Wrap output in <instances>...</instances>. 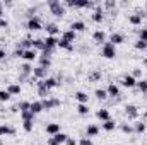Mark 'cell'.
Segmentation results:
<instances>
[{
  "instance_id": "6da1fadb",
  "label": "cell",
  "mask_w": 147,
  "mask_h": 145,
  "mask_svg": "<svg viewBox=\"0 0 147 145\" xmlns=\"http://www.w3.org/2000/svg\"><path fill=\"white\" fill-rule=\"evenodd\" d=\"M48 5H50V10L55 17H63L65 15V3H62L60 0H50Z\"/></svg>"
},
{
  "instance_id": "7a4b0ae2",
  "label": "cell",
  "mask_w": 147,
  "mask_h": 145,
  "mask_svg": "<svg viewBox=\"0 0 147 145\" xmlns=\"http://www.w3.org/2000/svg\"><path fill=\"white\" fill-rule=\"evenodd\" d=\"M101 56L106 58V60H115L116 58V46L111 44L110 41H106L101 48Z\"/></svg>"
},
{
  "instance_id": "3957f363",
  "label": "cell",
  "mask_w": 147,
  "mask_h": 145,
  "mask_svg": "<svg viewBox=\"0 0 147 145\" xmlns=\"http://www.w3.org/2000/svg\"><path fill=\"white\" fill-rule=\"evenodd\" d=\"M120 84H121L123 87H127V89H134V87H137V79H135L132 73H127V75L121 77Z\"/></svg>"
},
{
  "instance_id": "277c9868",
  "label": "cell",
  "mask_w": 147,
  "mask_h": 145,
  "mask_svg": "<svg viewBox=\"0 0 147 145\" xmlns=\"http://www.w3.org/2000/svg\"><path fill=\"white\" fill-rule=\"evenodd\" d=\"M67 5L77 7V9H91V7H94V2H91V0H69Z\"/></svg>"
},
{
  "instance_id": "5b68a950",
  "label": "cell",
  "mask_w": 147,
  "mask_h": 145,
  "mask_svg": "<svg viewBox=\"0 0 147 145\" xmlns=\"http://www.w3.org/2000/svg\"><path fill=\"white\" fill-rule=\"evenodd\" d=\"M67 138H69V135H67V133H63V132H60V133H57V135L50 137L48 145H62V144H65V142H67Z\"/></svg>"
},
{
  "instance_id": "8992f818",
  "label": "cell",
  "mask_w": 147,
  "mask_h": 145,
  "mask_svg": "<svg viewBox=\"0 0 147 145\" xmlns=\"http://www.w3.org/2000/svg\"><path fill=\"white\" fill-rule=\"evenodd\" d=\"M26 28L29 29V31H39L41 28H43V24H41V21H39V17H29L28 19V24H26Z\"/></svg>"
},
{
  "instance_id": "52a82bcc",
  "label": "cell",
  "mask_w": 147,
  "mask_h": 145,
  "mask_svg": "<svg viewBox=\"0 0 147 145\" xmlns=\"http://www.w3.org/2000/svg\"><path fill=\"white\" fill-rule=\"evenodd\" d=\"M125 116L128 119H137L139 118V108L135 104H127L125 106Z\"/></svg>"
},
{
  "instance_id": "ba28073f",
  "label": "cell",
  "mask_w": 147,
  "mask_h": 145,
  "mask_svg": "<svg viewBox=\"0 0 147 145\" xmlns=\"http://www.w3.org/2000/svg\"><path fill=\"white\" fill-rule=\"evenodd\" d=\"M41 103H43V109H46V111L60 106V99H53V97H46V99H43Z\"/></svg>"
},
{
  "instance_id": "9c48e42d",
  "label": "cell",
  "mask_w": 147,
  "mask_h": 145,
  "mask_svg": "<svg viewBox=\"0 0 147 145\" xmlns=\"http://www.w3.org/2000/svg\"><path fill=\"white\" fill-rule=\"evenodd\" d=\"M41 84H43L48 91H51V89H55V87H58V85H60V82H58L57 79H53V77H46L45 80H41Z\"/></svg>"
},
{
  "instance_id": "30bf717a",
  "label": "cell",
  "mask_w": 147,
  "mask_h": 145,
  "mask_svg": "<svg viewBox=\"0 0 147 145\" xmlns=\"http://www.w3.org/2000/svg\"><path fill=\"white\" fill-rule=\"evenodd\" d=\"M106 92H108V97H113V99L120 97V87H118V85H116L115 82H111L110 85H108Z\"/></svg>"
},
{
  "instance_id": "8fae6325",
  "label": "cell",
  "mask_w": 147,
  "mask_h": 145,
  "mask_svg": "<svg viewBox=\"0 0 147 145\" xmlns=\"http://www.w3.org/2000/svg\"><path fill=\"white\" fill-rule=\"evenodd\" d=\"M22 58L26 60V63H31V62H34L38 58V51L36 50H24V55H22Z\"/></svg>"
},
{
  "instance_id": "7c38bea8",
  "label": "cell",
  "mask_w": 147,
  "mask_h": 145,
  "mask_svg": "<svg viewBox=\"0 0 147 145\" xmlns=\"http://www.w3.org/2000/svg\"><path fill=\"white\" fill-rule=\"evenodd\" d=\"M91 19L94 21V22H103V19H105V10L101 9V7H96L94 9V12H92V15H91Z\"/></svg>"
},
{
  "instance_id": "4fadbf2b",
  "label": "cell",
  "mask_w": 147,
  "mask_h": 145,
  "mask_svg": "<svg viewBox=\"0 0 147 145\" xmlns=\"http://www.w3.org/2000/svg\"><path fill=\"white\" fill-rule=\"evenodd\" d=\"M142 17H144V14H142V12L130 14V15H128V22H130L132 26H139V24H142Z\"/></svg>"
},
{
  "instance_id": "5bb4252c",
  "label": "cell",
  "mask_w": 147,
  "mask_h": 145,
  "mask_svg": "<svg viewBox=\"0 0 147 145\" xmlns=\"http://www.w3.org/2000/svg\"><path fill=\"white\" fill-rule=\"evenodd\" d=\"M98 133H99V126H98V125H94V123L87 125V128H86V137H87V138L98 137Z\"/></svg>"
},
{
  "instance_id": "9a60e30c",
  "label": "cell",
  "mask_w": 147,
  "mask_h": 145,
  "mask_svg": "<svg viewBox=\"0 0 147 145\" xmlns=\"http://www.w3.org/2000/svg\"><path fill=\"white\" fill-rule=\"evenodd\" d=\"M43 41H45V48H46V50H51V51H53V48L58 44V38L57 36H46Z\"/></svg>"
},
{
  "instance_id": "2e32d148",
  "label": "cell",
  "mask_w": 147,
  "mask_h": 145,
  "mask_svg": "<svg viewBox=\"0 0 147 145\" xmlns=\"http://www.w3.org/2000/svg\"><path fill=\"white\" fill-rule=\"evenodd\" d=\"M92 39H94V43H98V44H105L106 43V33L105 31H101V29H98V31H94L92 33Z\"/></svg>"
},
{
  "instance_id": "e0dca14e",
  "label": "cell",
  "mask_w": 147,
  "mask_h": 145,
  "mask_svg": "<svg viewBox=\"0 0 147 145\" xmlns=\"http://www.w3.org/2000/svg\"><path fill=\"white\" fill-rule=\"evenodd\" d=\"M46 72H48L46 68H43V67L38 65L36 68H33V77H34L36 80H45V79H46Z\"/></svg>"
},
{
  "instance_id": "ac0fdd59",
  "label": "cell",
  "mask_w": 147,
  "mask_h": 145,
  "mask_svg": "<svg viewBox=\"0 0 147 145\" xmlns=\"http://www.w3.org/2000/svg\"><path fill=\"white\" fill-rule=\"evenodd\" d=\"M96 118H98V119H101V121L105 123V121H108V119H111V116H110V111H108L106 108H101V109H98V111H96Z\"/></svg>"
},
{
  "instance_id": "d6986e66",
  "label": "cell",
  "mask_w": 147,
  "mask_h": 145,
  "mask_svg": "<svg viewBox=\"0 0 147 145\" xmlns=\"http://www.w3.org/2000/svg\"><path fill=\"white\" fill-rule=\"evenodd\" d=\"M46 133H48L50 137L60 133V123H48V125H46Z\"/></svg>"
},
{
  "instance_id": "ffe728a7",
  "label": "cell",
  "mask_w": 147,
  "mask_h": 145,
  "mask_svg": "<svg viewBox=\"0 0 147 145\" xmlns=\"http://www.w3.org/2000/svg\"><path fill=\"white\" fill-rule=\"evenodd\" d=\"M45 29H46V34H48V36H57V34L60 33V28H58L55 22L46 24V28H45Z\"/></svg>"
},
{
  "instance_id": "44dd1931",
  "label": "cell",
  "mask_w": 147,
  "mask_h": 145,
  "mask_svg": "<svg viewBox=\"0 0 147 145\" xmlns=\"http://www.w3.org/2000/svg\"><path fill=\"white\" fill-rule=\"evenodd\" d=\"M74 97H75V101H77L79 104H87V103H89V96H87L86 92H82V91L75 92V94H74Z\"/></svg>"
},
{
  "instance_id": "7402d4cb",
  "label": "cell",
  "mask_w": 147,
  "mask_h": 145,
  "mask_svg": "<svg viewBox=\"0 0 147 145\" xmlns=\"http://www.w3.org/2000/svg\"><path fill=\"white\" fill-rule=\"evenodd\" d=\"M70 31H74V33H82V31H86V24L82 21H74L72 24H70Z\"/></svg>"
},
{
  "instance_id": "603a6c76",
  "label": "cell",
  "mask_w": 147,
  "mask_h": 145,
  "mask_svg": "<svg viewBox=\"0 0 147 145\" xmlns=\"http://www.w3.org/2000/svg\"><path fill=\"white\" fill-rule=\"evenodd\" d=\"M123 41H125V36H123L121 33H113V34L110 36V43L115 44V46H116V44H121Z\"/></svg>"
},
{
  "instance_id": "cb8c5ba5",
  "label": "cell",
  "mask_w": 147,
  "mask_h": 145,
  "mask_svg": "<svg viewBox=\"0 0 147 145\" xmlns=\"http://www.w3.org/2000/svg\"><path fill=\"white\" fill-rule=\"evenodd\" d=\"M29 111H31L34 116H36V114H39L41 111H45V109H43V103H41V101H33V103H31V108H29Z\"/></svg>"
},
{
  "instance_id": "d4e9b609",
  "label": "cell",
  "mask_w": 147,
  "mask_h": 145,
  "mask_svg": "<svg viewBox=\"0 0 147 145\" xmlns=\"http://www.w3.org/2000/svg\"><path fill=\"white\" fill-rule=\"evenodd\" d=\"M21 91H22L21 84H10V85L7 87V92H9L10 96H19V94H21Z\"/></svg>"
},
{
  "instance_id": "484cf974",
  "label": "cell",
  "mask_w": 147,
  "mask_h": 145,
  "mask_svg": "<svg viewBox=\"0 0 147 145\" xmlns=\"http://www.w3.org/2000/svg\"><path fill=\"white\" fill-rule=\"evenodd\" d=\"M5 135H16V130L9 125H0V138Z\"/></svg>"
},
{
  "instance_id": "4316f807",
  "label": "cell",
  "mask_w": 147,
  "mask_h": 145,
  "mask_svg": "<svg viewBox=\"0 0 147 145\" xmlns=\"http://www.w3.org/2000/svg\"><path fill=\"white\" fill-rule=\"evenodd\" d=\"M28 75H33V67L29 63H24L21 67V79H26Z\"/></svg>"
},
{
  "instance_id": "83f0119b",
  "label": "cell",
  "mask_w": 147,
  "mask_h": 145,
  "mask_svg": "<svg viewBox=\"0 0 147 145\" xmlns=\"http://www.w3.org/2000/svg\"><path fill=\"white\" fill-rule=\"evenodd\" d=\"M17 46L22 48V50H31V48H33V39H31V38H24Z\"/></svg>"
},
{
  "instance_id": "f1b7e54d",
  "label": "cell",
  "mask_w": 147,
  "mask_h": 145,
  "mask_svg": "<svg viewBox=\"0 0 147 145\" xmlns=\"http://www.w3.org/2000/svg\"><path fill=\"white\" fill-rule=\"evenodd\" d=\"M75 38H77V33H74V31H65L63 34H62V39H65V41H69V43H74L75 41Z\"/></svg>"
},
{
  "instance_id": "f546056e",
  "label": "cell",
  "mask_w": 147,
  "mask_h": 145,
  "mask_svg": "<svg viewBox=\"0 0 147 145\" xmlns=\"http://www.w3.org/2000/svg\"><path fill=\"white\" fill-rule=\"evenodd\" d=\"M94 96H96V99H99V101L108 99V92H106V89H96V91H94Z\"/></svg>"
},
{
  "instance_id": "4dcf8cb0",
  "label": "cell",
  "mask_w": 147,
  "mask_h": 145,
  "mask_svg": "<svg viewBox=\"0 0 147 145\" xmlns=\"http://www.w3.org/2000/svg\"><path fill=\"white\" fill-rule=\"evenodd\" d=\"M115 128H116V121L115 119H108V121L103 123V130L105 132H113Z\"/></svg>"
},
{
  "instance_id": "1f68e13d",
  "label": "cell",
  "mask_w": 147,
  "mask_h": 145,
  "mask_svg": "<svg viewBox=\"0 0 147 145\" xmlns=\"http://www.w3.org/2000/svg\"><path fill=\"white\" fill-rule=\"evenodd\" d=\"M58 48H62V50H67V51H72L74 46L72 43H69V41H65V39H58V44H57Z\"/></svg>"
},
{
  "instance_id": "d6a6232c",
  "label": "cell",
  "mask_w": 147,
  "mask_h": 145,
  "mask_svg": "<svg viewBox=\"0 0 147 145\" xmlns=\"http://www.w3.org/2000/svg\"><path fill=\"white\" fill-rule=\"evenodd\" d=\"M16 106H17V111H19V113H24V111H29L31 103H29V101H21V103L16 104Z\"/></svg>"
},
{
  "instance_id": "836d02e7",
  "label": "cell",
  "mask_w": 147,
  "mask_h": 145,
  "mask_svg": "<svg viewBox=\"0 0 147 145\" xmlns=\"http://www.w3.org/2000/svg\"><path fill=\"white\" fill-rule=\"evenodd\" d=\"M33 50L43 51V50H45V41H43V39H33Z\"/></svg>"
},
{
  "instance_id": "e575fe53",
  "label": "cell",
  "mask_w": 147,
  "mask_h": 145,
  "mask_svg": "<svg viewBox=\"0 0 147 145\" xmlns=\"http://www.w3.org/2000/svg\"><path fill=\"white\" fill-rule=\"evenodd\" d=\"M137 89H139L142 94H147V80H146V79L137 80Z\"/></svg>"
},
{
  "instance_id": "d590c367",
  "label": "cell",
  "mask_w": 147,
  "mask_h": 145,
  "mask_svg": "<svg viewBox=\"0 0 147 145\" xmlns=\"http://www.w3.org/2000/svg\"><path fill=\"white\" fill-rule=\"evenodd\" d=\"M39 67H43V68H50L51 67V60L50 58H46V56H39Z\"/></svg>"
},
{
  "instance_id": "8d00e7d4",
  "label": "cell",
  "mask_w": 147,
  "mask_h": 145,
  "mask_svg": "<svg viewBox=\"0 0 147 145\" xmlns=\"http://www.w3.org/2000/svg\"><path fill=\"white\" fill-rule=\"evenodd\" d=\"M134 132H135V133H144V132H146V123H144V121H137V123L134 125Z\"/></svg>"
},
{
  "instance_id": "74e56055",
  "label": "cell",
  "mask_w": 147,
  "mask_h": 145,
  "mask_svg": "<svg viewBox=\"0 0 147 145\" xmlns=\"http://www.w3.org/2000/svg\"><path fill=\"white\" fill-rule=\"evenodd\" d=\"M120 128H121V132H123V133H127V135L135 133V132H134V126H132V125H128V123H121V125H120Z\"/></svg>"
},
{
  "instance_id": "f35d334b",
  "label": "cell",
  "mask_w": 147,
  "mask_h": 145,
  "mask_svg": "<svg viewBox=\"0 0 147 145\" xmlns=\"http://www.w3.org/2000/svg\"><path fill=\"white\" fill-rule=\"evenodd\" d=\"M77 113H79L80 116L89 114V106H87V104H79V106H77Z\"/></svg>"
},
{
  "instance_id": "ab89813d",
  "label": "cell",
  "mask_w": 147,
  "mask_h": 145,
  "mask_svg": "<svg viewBox=\"0 0 147 145\" xmlns=\"http://www.w3.org/2000/svg\"><path fill=\"white\" fill-rule=\"evenodd\" d=\"M21 116H22V121H34V114L31 111H24L21 113Z\"/></svg>"
},
{
  "instance_id": "60d3db41",
  "label": "cell",
  "mask_w": 147,
  "mask_h": 145,
  "mask_svg": "<svg viewBox=\"0 0 147 145\" xmlns=\"http://www.w3.org/2000/svg\"><path fill=\"white\" fill-rule=\"evenodd\" d=\"M33 126H34V121H22V128L26 133H31L33 132Z\"/></svg>"
},
{
  "instance_id": "b9f144b4",
  "label": "cell",
  "mask_w": 147,
  "mask_h": 145,
  "mask_svg": "<svg viewBox=\"0 0 147 145\" xmlns=\"http://www.w3.org/2000/svg\"><path fill=\"white\" fill-rule=\"evenodd\" d=\"M10 97H12V96L7 92V89H5V91H3V89L0 91V103H7V101H10Z\"/></svg>"
},
{
  "instance_id": "7bdbcfd3",
  "label": "cell",
  "mask_w": 147,
  "mask_h": 145,
  "mask_svg": "<svg viewBox=\"0 0 147 145\" xmlns=\"http://www.w3.org/2000/svg\"><path fill=\"white\" fill-rule=\"evenodd\" d=\"M134 46H135V50H140V51H146V50H147V43L140 41V39H137Z\"/></svg>"
},
{
  "instance_id": "ee69618b",
  "label": "cell",
  "mask_w": 147,
  "mask_h": 145,
  "mask_svg": "<svg viewBox=\"0 0 147 145\" xmlns=\"http://www.w3.org/2000/svg\"><path fill=\"white\" fill-rule=\"evenodd\" d=\"M139 39L144 41V43H147V28H144V29L139 31Z\"/></svg>"
},
{
  "instance_id": "f6af8a7d",
  "label": "cell",
  "mask_w": 147,
  "mask_h": 145,
  "mask_svg": "<svg viewBox=\"0 0 147 145\" xmlns=\"http://www.w3.org/2000/svg\"><path fill=\"white\" fill-rule=\"evenodd\" d=\"M77 145H92V140L91 138H87V137H82L80 140H79V144Z\"/></svg>"
},
{
  "instance_id": "bcb514c9",
  "label": "cell",
  "mask_w": 147,
  "mask_h": 145,
  "mask_svg": "<svg viewBox=\"0 0 147 145\" xmlns=\"http://www.w3.org/2000/svg\"><path fill=\"white\" fill-rule=\"evenodd\" d=\"M22 55H24V50L17 46V48L14 50V56H17V58H22Z\"/></svg>"
},
{
  "instance_id": "7dc6e473",
  "label": "cell",
  "mask_w": 147,
  "mask_h": 145,
  "mask_svg": "<svg viewBox=\"0 0 147 145\" xmlns=\"http://www.w3.org/2000/svg\"><path fill=\"white\" fill-rule=\"evenodd\" d=\"M101 79V72H94V73H91V77H89V80H99Z\"/></svg>"
},
{
  "instance_id": "c3c4849f",
  "label": "cell",
  "mask_w": 147,
  "mask_h": 145,
  "mask_svg": "<svg viewBox=\"0 0 147 145\" xmlns=\"http://www.w3.org/2000/svg\"><path fill=\"white\" fill-rule=\"evenodd\" d=\"M5 28H9V22H7V19H0V29H5Z\"/></svg>"
},
{
  "instance_id": "681fc988",
  "label": "cell",
  "mask_w": 147,
  "mask_h": 145,
  "mask_svg": "<svg viewBox=\"0 0 147 145\" xmlns=\"http://www.w3.org/2000/svg\"><path fill=\"white\" fill-rule=\"evenodd\" d=\"M132 75H134L135 79H139V77H142V70H140V68H135V70H134V73H132Z\"/></svg>"
},
{
  "instance_id": "f907efd6",
  "label": "cell",
  "mask_w": 147,
  "mask_h": 145,
  "mask_svg": "<svg viewBox=\"0 0 147 145\" xmlns=\"http://www.w3.org/2000/svg\"><path fill=\"white\" fill-rule=\"evenodd\" d=\"M65 145H77V142H75V138L69 137V138H67V142H65Z\"/></svg>"
},
{
  "instance_id": "816d5d0a",
  "label": "cell",
  "mask_w": 147,
  "mask_h": 145,
  "mask_svg": "<svg viewBox=\"0 0 147 145\" xmlns=\"http://www.w3.org/2000/svg\"><path fill=\"white\" fill-rule=\"evenodd\" d=\"M5 56H7L5 50H2V48H0V62H2V60H5Z\"/></svg>"
},
{
  "instance_id": "f5cc1de1",
  "label": "cell",
  "mask_w": 147,
  "mask_h": 145,
  "mask_svg": "<svg viewBox=\"0 0 147 145\" xmlns=\"http://www.w3.org/2000/svg\"><path fill=\"white\" fill-rule=\"evenodd\" d=\"M105 5L110 9V7H115V5H116V2H105Z\"/></svg>"
},
{
  "instance_id": "db71d44e",
  "label": "cell",
  "mask_w": 147,
  "mask_h": 145,
  "mask_svg": "<svg viewBox=\"0 0 147 145\" xmlns=\"http://www.w3.org/2000/svg\"><path fill=\"white\" fill-rule=\"evenodd\" d=\"M2 15H3V10H2V5H0V19H2Z\"/></svg>"
},
{
  "instance_id": "11a10c76",
  "label": "cell",
  "mask_w": 147,
  "mask_h": 145,
  "mask_svg": "<svg viewBox=\"0 0 147 145\" xmlns=\"http://www.w3.org/2000/svg\"><path fill=\"white\" fill-rule=\"evenodd\" d=\"M142 63H144V65L147 67V58H144V62H142Z\"/></svg>"
},
{
  "instance_id": "9f6ffc18",
  "label": "cell",
  "mask_w": 147,
  "mask_h": 145,
  "mask_svg": "<svg viewBox=\"0 0 147 145\" xmlns=\"http://www.w3.org/2000/svg\"><path fill=\"white\" fill-rule=\"evenodd\" d=\"M0 145H2V138H0Z\"/></svg>"
},
{
  "instance_id": "6f0895ef",
  "label": "cell",
  "mask_w": 147,
  "mask_h": 145,
  "mask_svg": "<svg viewBox=\"0 0 147 145\" xmlns=\"http://www.w3.org/2000/svg\"><path fill=\"white\" fill-rule=\"evenodd\" d=\"M146 53H147V50H146Z\"/></svg>"
},
{
  "instance_id": "680465c9",
  "label": "cell",
  "mask_w": 147,
  "mask_h": 145,
  "mask_svg": "<svg viewBox=\"0 0 147 145\" xmlns=\"http://www.w3.org/2000/svg\"><path fill=\"white\" fill-rule=\"evenodd\" d=\"M146 7H147V3H146Z\"/></svg>"
}]
</instances>
